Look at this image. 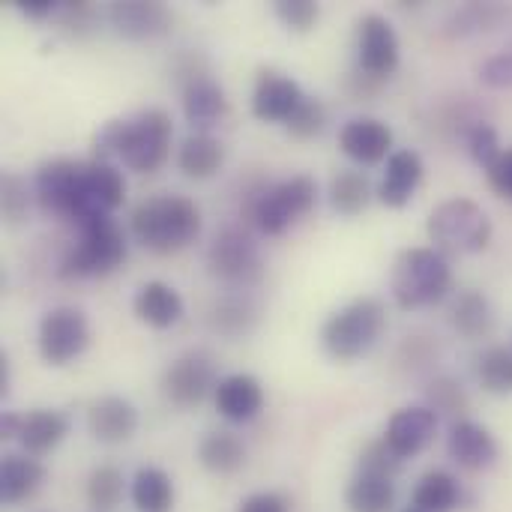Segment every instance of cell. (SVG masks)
<instances>
[{
  "label": "cell",
  "mask_w": 512,
  "mask_h": 512,
  "mask_svg": "<svg viewBox=\"0 0 512 512\" xmlns=\"http://www.w3.org/2000/svg\"><path fill=\"white\" fill-rule=\"evenodd\" d=\"M201 207L186 195H153L144 198L132 216L129 231L135 243L156 255H174L192 246L201 234Z\"/></svg>",
  "instance_id": "1"
},
{
  "label": "cell",
  "mask_w": 512,
  "mask_h": 512,
  "mask_svg": "<svg viewBox=\"0 0 512 512\" xmlns=\"http://www.w3.org/2000/svg\"><path fill=\"white\" fill-rule=\"evenodd\" d=\"M453 288L450 258L432 246L402 249L390 267V294L399 309L417 312L438 306Z\"/></svg>",
  "instance_id": "2"
},
{
  "label": "cell",
  "mask_w": 512,
  "mask_h": 512,
  "mask_svg": "<svg viewBox=\"0 0 512 512\" xmlns=\"http://www.w3.org/2000/svg\"><path fill=\"white\" fill-rule=\"evenodd\" d=\"M387 330V306L378 297H357L336 309L321 327V348L336 363L366 357Z\"/></svg>",
  "instance_id": "3"
},
{
  "label": "cell",
  "mask_w": 512,
  "mask_h": 512,
  "mask_svg": "<svg viewBox=\"0 0 512 512\" xmlns=\"http://www.w3.org/2000/svg\"><path fill=\"white\" fill-rule=\"evenodd\" d=\"M129 252V240L123 225L108 219H93L87 225H78V237L63 252L57 264L60 279H102L111 276Z\"/></svg>",
  "instance_id": "4"
},
{
  "label": "cell",
  "mask_w": 512,
  "mask_h": 512,
  "mask_svg": "<svg viewBox=\"0 0 512 512\" xmlns=\"http://www.w3.org/2000/svg\"><path fill=\"white\" fill-rule=\"evenodd\" d=\"M426 234L432 249L441 255H480L489 249L495 237L492 216L471 198H447L441 201L426 222Z\"/></svg>",
  "instance_id": "5"
},
{
  "label": "cell",
  "mask_w": 512,
  "mask_h": 512,
  "mask_svg": "<svg viewBox=\"0 0 512 512\" xmlns=\"http://www.w3.org/2000/svg\"><path fill=\"white\" fill-rule=\"evenodd\" d=\"M318 204V183L309 174H294L288 180L261 186L252 192L246 216L264 237H282Z\"/></svg>",
  "instance_id": "6"
},
{
  "label": "cell",
  "mask_w": 512,
  "mask_h": 512,
  "mask_svg": "<svg viewBox=\"0 0 512 512\" xmlns=\"http://www.w3.org/2000/svg\"><path fill=\"white\" fill-rule=\"evenodd\" d=\"M174 141V120L165 108H144L126 117L120 162L135 174H153L168 162Z\"/></svg>",
  "instance_id": "7"
},
{
  "label": "cell",
  "mask_w": 512,
  "mask_h": 512,
  "mask_svg": "<svg viewBox=\"0 0 512 512\" xmlns=\"http://www.w3.org/2000/svg\"><path fill=\"white\" fill-rule=\"evenodd\" d=\"M87 162L69 159V156H54L45 159L36 174H33V198L39 210L51 219H75L78 195H81V180H84Z\"/></svg>",
  "instance_id": "8"
},
{
  "label": "cell",
  "mask_w": 512,
  "mask_h": 512,
  "mask_svg": "<svg viewBox=\"0 0 512 512\" xmlns=\"http://www.w3.org/2000/svg\"><path fill=\"white\" fill-rule=\"evenodd\" d=\"M36 345L39 357L60 369L78 360L87 345H90V324L87 315L75 306H54L42 315L39 330H36Z\"/></svg>",
  "instance_id": "9"
},
{
  "label": "cell",
  "mask_w": 512,
  "mask_h": 512,
  "mask_svg": "<svg viewBox=\"0 0 512 512\" xmlns=\"http://www.w3.org/2000/svg\"><path fill=\"white\" fill-rule=\"evenodd\" d=\"M354 51L360 72H366L375 81H387L402 60V45L393 21L381 12L360 15L354 27Z\"/></svg>",
  "instance_id": "10"
},
{
  "label": "cell",
  "mask_w": 512,
  "mask_h": 512,
  "mask_svg": "<svg viewBox=\"0 0 512 512\" xmlns=\"http://www.w3.org/2000/svg\"><path fill=\"white\" fill-rule=\"evenodd\" d=\"M216 363L207 351H186L162 372V396L174 408H198L219 387Z\"/></svg>",
  "instance_id": "11"
},
{
  "label": "cell",
  "mask_w": 512,
  "mask_h": 512,
  "mask_svg": "<svg viewBox=\"0 0 512 512\" xmlns=\"http://www.w3.org/2000/svg\"><path fill=\"white\" fill-rule=\"evenodd\" d=\"M207 270L225 285H252L261 276V255L255 240L240 228H225L207 249Z\"/></svg>",
  "instance_id": "12"
},
{
  "label": "cell",
  "mask_w": 512,
  "mask_h": 512,
  "mask_svg": "<svg viewBox=\"0 0 512 512\" xmlns=\"http://www.w3.org/2000/svg\"><path fill=\"white\" fill-rule=\"evenodd\" d=\"M126 201V177L117 165L111 162H93L87 159L84 180H81V195L75 207V228L87 225L93 219H108L114 216L117 207Z\"/></svg>",
  "instance_id": "13"
},
{
  "label": "cell",
  "mask_w": 512,
  "mask_h": 512,
  "mask_svg": "<svg viewBox=\"0 0 512 512\" xmlns=\"http://www.w3.org/2000/svg\"><path fill=\"white\" fill-rule=\"evenodd\" d=\"M108 21L123 39L153 42L171 33L174 12L159 0H117L108 6Z\"/></svg>",
  "instance_id": "14"
},
{
  "label": "cell",
  "mask_w": 512,
  "mask_h": 512,
  "mask_svg": "<svg viewBox=\"0 0 512 512\" xmlns=\"http://www.w3.org/2000/svg\"><path fill=\"white\" fill-rule=\"evenodd\" d=\"M306 99V93L300 90V84L279 72V69H261L252 87V114L261 123H288L291 114L300 108V102Z\"/></svg>",
  "instance_id": "15"
},
{
  "label": "cell",
  "mask_w": 512,
  "mask_h": 512,
  "mask_svg": "<svg viewBox=\"0 0 512 512\" xmlns=\"http://www.w3.org/2000/svg\"><path fill=\"white\" fill-rule=\"evenodd\" d=\"M438 414L426 405H411V408H399L390 420H387V429H384V441L387 447L402 459H414L420 456L432 441H435V432H438Z\"/></svg>",
  "instance_id": "16"
},
{
  "label": "cell",
  "mask_w": 512,
  "mask_h": 512,
  "mask_svg": "<svg viewBox=\"0 0 512 512\" xmlns=\"http://www.w3.org/2000/svg\"><path fill=\"white\" fill-rule=\"evenodd\" d=\"M339 147L357 165H381L393 156V129L378 117H351L339 129Z\"/></svg>",
  "instance_id": "17"
},
{
  "label": "cell",
  "mask_w": 512,
  "mask_h": 512,
  "mask_svg": "<svg viewBox=\"0 0 512 512\" xmlns=\"http://www.w3.org/2000/svg\"><path fill=\"white\" fill-rule=\"evenodd\" d=\"M447 453L450 459L462 468V471H471V474H480V471H489L498 456H501V447L495 441V435L477 423V420H459L450 426V435H447Z\"/></svg>",
  "instance_id": "18"
},
{
  "label": "cell",
  "mask_w": 512,
  "mask_h": 512,
  "mask_svg": "<svg viewBox=\"0 0 512 512\" xmlns=\"http://www.w3.org/2000/svg\"><path fill=\"white\" fill-rule=\"evenodd\" d=\"M423 174H426V165H423V156L411 147L405 150H393V156L384 162V174H381V183L375 189L378 201L390 210H402L411 204V198L417 195L420 183H423Z\"/></svg>",
  "instance_id": "19"
},
{
  "label": "cell",
  "mask_w": 512,
  "mask_h": 512,
  "mask_svg": "<svg viewBox=\"0 0 512 512\" xmlns=\"http://www.w3.org/2000/svg\"><path fill=\"white\" fill-rule=\"evenodd\" d=\"M87 429L99 444H126L138 432V408L123 396H99L87 408Z\"/></svg>",
  "instance_id": "20"
},
{
  "label": "cell",
  "mask_w": 512,
  "mask_h": 512,
  "mask_svg": "<svg viewBox=\"0 0 512 512\" xmlns=\"http://www.w3.org/2000/svg\"><path fill=\"white\" fill-rule=\"evenodd\" d=\"M213 405H216L222 420H228V423H249L264 408V387L249 372L225 375L219 381L216 393H213Z\"/></svg>",
  "instance_id": "21"
},
{
  "label": "cell",
  "mask_w": 512,
  "mask_h": 512,
  "mask_svg": "<svg viewBox=\"0 0 512 512\" xmlns=\"http://www.w3.org/2000/svg\"><path fill=\"white\" fill-rule=\"evenodd\" d=\"M180 102H183V114H186V120H189V126L195 132H210L231 111L228 93H225V87L213 75L198 78L189 87H183L180 90Z\"/></svg>",
  "instance_id": "22"
},
{
  "label": "cell",
  "mask_w": 512,
  "mask_h": 512,
  "mask_svg": "<svg viewBox=\"0 0 512 512\" xmlns=\"http://www.w3.org/2000/svg\"><path fill=\"white\" fill-rule=\"evenodd\" d=\"M132 312L141 324L153 327V330H171L174 324H180L186 306H183V297L174 285L168 282H144L135 297H132Z\"/></svg>",
  "instance_id": "23"
},
{
  "label": "cell",
  "mask_w": 512,
  "mask_h": 512,
  "mask_svg": "<svg viewBox=\"0 0 512 512\" xmlns=\"http://www.w3.org/2000/svg\"><path fill=\"white\" fill-rule=\"evenodd\" d=\"M69 435V420L60 411L51 408H33L21 414V432H18V447L21 453L42 459L51 456Z\"/></svg>",
  "instance_id": "24"
},
{
  "label": "cell",
  "mask_w": 512,
  "mask_h": 512,
  "mask_svg": "<svg viewBox=\"0 0 512 512\" xmlns=\"http://www.w3.org/2000/svg\"><path fill=\"white\" fill-rule=\"evenodd\" d=\"M45 483V468L27 453H6L0 462V501L6 507L30 501Z\"/></svg>",
  "instance_id": "25"
},
{
  "label": "cell",
  "mask_w": 512,
  "mask_h": 512,
  "mask_svg": "<svg viewBox=\"0 0 512 512\" xmlns=\"http://www.w3.org/2000/svg\"><path fill=\"white\" fill-rule=\"evenodd\" d=\"M225 144L210 132H192L177 150V168L192 180H210L225 165Z\"/></svg>",
  "instance_id": "26"
},
{
  "label": "cell",
  "mask_w": 512,
  "mask_h": 512,
  "mask_svg": "<svg viewBox=\"0 0 512 512\" xmlns=\"http://www.w3.org/2000/svg\"><path fill=\"white\" fill-rule=\"evenodd\" d=\"M462 504H465L462 483L456 480V474L444 468L426 471L411 495V507L420 512H456Z\"/></svg>",
  "instance_id": "27"
},
{
  "label": "cell",
  "mask_w": 512,
  "mask_h": 512,
  "mask_svg": "<svg viewBox=\"0 0 512 512\" xmlns=\"http://www.w3.org/2000/svg\"><path fill=\"white\" fill-rule=\"evenodd\" d=\"M450 327L468 339V342H477V339H486L492 330H495V309L489 303V297L483 291H462L453 306H450Z\"/></svg>",
  "instance_id": "28"
},
{
  "label": "cell",
  "mask_w": 512,
  "mask_h": 512,
  "mask_svg": "<svg viewBox=\"0 0 512 512\" xmlns=\"http://www.w3.org/2000/svg\"><path fill=\"white\" fill-rule=\"evenodd\" d=\"M129 498L138 512H171L177 501V489L171 474H165L156 465H144L135 471L129 483Z\"/></svg>",
  "instance_id": "29"
},
{
  "label": "cell",
  "mask_w": 512,
  "mask_h": 512,
  "mask_svg": "<svg viewBox=\"0 0 512 512\" xmlns=\"http://www.w3.org/2000/svg\"><path fill=\"white\" fill-rule=\"evenodd\" d=\"M198 462L207 474L231 477L246 465V444L234 432H207L198 441Z\"/></svg>",
  "instance_id": "30"
},
{
  "label": "cell",
  "mask_w": 512,
  "mask_h": 512,
  "mask_svg": "<svg viewBox=\"0 0 512 512\" xmlns=\"http://www.w3.org/2000/svg\"><path fill=\"white\" fill-rule=\"evenodd\" d=\"M348 512H393L396 507V483L375 474H354L345 486Z\"/></svg>",
  "instance_id": "31"
},
{
  "label": "cell",
  "mask_w": 512,
  "mask_h": 512,
  "mask_svg": "<svg viewBox=\"0 0 512 512\" xmlns=\"http://www.w3.org/2000/svg\"><path fill=\"white\" fill-rule=\"evenodd\" d=\"M372 180L357 171V168H342L339 174H333L330 180V189H327V198H330V207L339 213V216H360L369 204H372Z\"/></svg>",
  "instance_id": "32"
},
{
  "label": "cell",
  "mask_w": 512,
  "mask_h": 512,
  "mask_svg": "<svg viewBox=\"0 0 512 512\" xmlns=\"http://www.w3.org/2000/svg\"><path fill=\"white\" fill-rule=\"evenodd\" d=\"M423 396H426V408H432L438 417H453V423L468 420L465 414H468V408H471V399H468L465 387H462L456 378H450V375H435V378L426 384Z\"/></svg>",
  "instance_id": "33"
},
{
  "label": "cell",
  "mask_w": 512,
  "mask_h": 512,
  "mask_svg": "<svg viewBox=\"0 0 512 512\" xmlns=\"http://www.w3.org/2000/svg\"><path fill=\"white\" fill-rule=\"evenodd\" d=\"M126 477L120 468L114 465H99L90 471L87 477V504L93 512H111L117 510L126 498Z\"/></svg>",
  "instance_id": "34"
},
{
  "label": "cell",
  "mask_w": 512,
  "mask_h": 512,
  "mask_svg": "<svg viewBox=\"0 0 512 512\" xmlns=\"http://www.w3.org/2000/svg\"><path fill=\"white\" fill-rule=\"evenodd\" d=\"M477 381L492 396H512V348H486L477 357Z\"/></svg>",
  "instance_id": "35"
},
{
  "label": "cell",
  "mask_w": 512,
  "mask_h": 512,
  "mask_svg": "<svg viewBox=\"0 0 512 512\" xmlns=\"http://www.w3.org/2000/svg\"><path fill=\"white\" fill-rule=\"evenodd\" d=\"M465 150L468 156L483 168L489 171L501 156H504V147H501V135L492 123L486 120H474L468 129H465Z\"/></svg>",
  "instance_id": "36"
},
{
  "label": "cell",
  "mask_w": 512,
  "mask_h": 512,
  "mask_svg": "<svg viewBox=\"0 0 512 512\" xmlns=\"http://www.w3.org/2000/svg\"><path fill=\"white\" fill-rule=\"evenodd\" d=\"M327 123H330V111H327L324 99L306 96L300 102V108L291 114V120L285 123V132L291 138H297V141H312V138H318L327 129Z\"/></svg>",
  "instance_id": "37"
},
{
  "label": "cell",
  "mask_w": 512,
  "mask_h": 512,
  "mask_svg": "<svg viewBox=\"0 0 512 512\" xmlns=\"http://www.w3.org/2000/svg\"><path fill=\"white\" fill-rule=\"evenodd\" d=\"M255 324V306L246 297H225L213 309V327L225 336H243Z\"/></svg>",
  "instance_id": "38"
},
{
  "label": "cell",
  "mask_w": 512,
  "mask_h": 512,
  "mask_svg": "<svg viewBox=\"0 0 512 512\" xmlns=\"http://www.w3.org/2000/svg\"><path fill=\"white\" fill-rule=\"evenodd\" d=\"M30 189H27V180L18 177L15 171H3L0 177V207H3V219L9 225H18L27 219L30 213Z\"/></svg>",
  "instance_id": "39"
},
{
  "label": "cell",
  "mask_w": 512,
  "mask_h": 512,
  "mask_svg": "<svg viewBox=\"0 0 512 512\" xmlns=\"http://www.w3.org/2000/svg\"><path fill=\"white\" fill-rule=\"evenodd\" d=\"M402 459L387 447L384 438L378 441H369L360 456H357V471L360 474H375V477H387V480H396V474L402 471Z\"/></svg>",
  "instance_id": "40"
},
{
  "label": "cell",
  "mask_w": 512,
  "mask_h": 512,
  "mask_svg": "<svg viewBox=\"0 0 512 512\" xmlns=\"http://www.w3.org/2000/svg\"><path fill=\"white\" fill-rule=\"evenodd\" d=\"M273 15L291 33H309L318 24V18H321V6L315 0H276L273 3Z\"/></svg>",
  "instance_id": "41"
},
{
  "label": "cell",
  "mask_w": 512,
  "mask_h": 512,
  "mask_svg": "<svg viewBox=\"0 0 512 512\" xmlns=\"http://www.w3.org/2000/svg\"><path fill=\"white\" fill-rule=\"evenodd\" d=\"M54 18L60 21V30H63V33L81 39V36H90V33H93L99 15H96V6H93V3L75 0V3H60Z\"/></svg>",
  "instance_id": "42"
},
{
  "label": "cell",
  "mask_w": 512,
  "mask_h": 512,
  "mask_svg": "<svg viewBox=\"0 0 512 512\" xmlns=\"http://www.w3.org/2000/svg\"><path fill=\"white\" fill-rule=\"evenodd\" d=\"M123 132H126V117H114V120H105L96 132H93V141H90V150H93V162H111L120 159V147H123Z\"/></svg>",
  "instance_id": "43"
},
{
  "label": "cell",
  "mask_w": 512,
  "mask_h": 512,
  "mask_svg": "<svg viewBox=\"0 0 512 512\" xmlns=\"http://www.w3.org/2000/svg\"><path fill=\"white\" fill-rule=\"evenodd\" d=\"M480 81L492 90L512 87V51H498L480 66Z\"/></svg>",
  "instance_id": "44"
},
{
  "label": "cell",
  "mask_w": 512,
  "mask_h": 512,
  "mask_svg": "<svg viewBox=\"0 0 512 512\" xmlns=\"http://www.w3.org/2000/svg\"><path fill=\"white\" fill-rule=\"evenodd\" d=\"M486 180L492 186V192L504 201H512V147L504 150V156L486 171Z\"/></svg>",
  "instance_id": "45"
},
{
  "label": "cell",
  "mask_w": 512,
  "mask_h": 512,
  "mask_svg": "<svg viewBox=\"0 0 512 512\" xmlns=\"http://www.w3.org/2000/svg\"><path fill=\"white\" fill-rule=\"evenodd\" d=\"M288 501L279 495V492H255V495H249L237 512H288Z\"/></svg>",
  "instance_id": "46"
},
{
  "label": "cell",
  "mask_w": 512,
  "mask_h": 512,
  "mask_svg": "<svg viewBox=\"0 0 512 512\" xmlns=\"http://www.w3.org/2000/svg\"><path fill=\"white\" fill-rule=\"evenodd\" d=\"M12 6L21 12V15H27V18H33V21H45V18H54L57 15V0H12Z\"/></svg>",
  "instance_id": "47"
},
{
  "label": "cell",
  "mask_w": 512,
  "mask_h": 512,
  "mask_svg": "<svg viewBox=\"0 0 512 512\" xmlns=\"http://www.w3.org/2000/svg\"><path fill=\"white\" fill-rule=\"evenodd\" d=\"M18 432H21V414L3 411L0 414V441H18Z\"/></svg>",
  "instance_id": "48"
},
{
  "label": "cell",
  "mask_w": 512,
  "mask_h": 512,
  "mask_svg": "<svg viewBox=\"0 0 512 512\" xmlns=\"http://www.w3.org/2000/svg\"><path fill=\"white\" fill-rule=\"evenodd\" d=\"M9 393V357L6 351H0V396Z\"/></svg>",
  "instance_id": "49"
},
{
  "label": "cell",
  "mask_w": 512,
  "mask_h": 512,
  "mask_svg": "<svg viewBox=\"0 0 512 512\" xmlns=\"http://www.w3.org/2000/svg\"><path fill=\"white\" fill-rule=\"evenodd\" d=\"M402 512H420V510H414V507H408V510H402Z\"/></svg>",
  "instance_id": "50"
}]
</instances>
